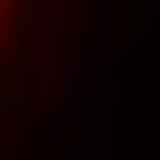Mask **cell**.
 <instances>
[{"label":"cell","mask_w":160,"mask_h":160,"mask_svg":"<svg viewBox=\"0 0 160 160\" xmlns=\"http://www.w3.org/2000/svg\"><path fill=\"white\" fill-rule=\"evenodd\" d=\"M49 0H0V104L21 91V77H35V28Z\"/></svg>","instance_id":"obj_1"}]
</instances>
